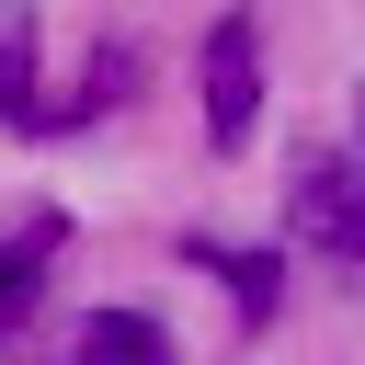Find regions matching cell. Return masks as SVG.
I'll list each match as a JSON object with an SVG mask.
<instances>
[{
	"instance_id": "cell-1",
	"label": "cell",
	"mask_w": 365,
	"mask_h": 365,
	"mask_svg": "<svg viewBox=\"0 0 365 365\" xmlns=\"http://www.w3.org/2000/svg\"><path fill=\"white\" fill-rule=\"evenodd\" d=\"M285 228H297L308 251H331V262H365V137L297 160V182H285Z\"/></svg>"
},
{
	"instance_id": "cell-2",
	"label": "cell",
	"mask_w": 365,
	"mask_h": 365,
	"mask_svg": "<svg viewBox=\"0 0 365 365\" xmlns=\"http://www.w3.org/2000/svg\"><path fill=\"white\" fill-rule=\"evenodd\" d=\"M251 114H262V34H251V11H228V23L205 34V137L240 148Z\"/></svg>"
},
{
	"instance_id": "cell-3",
	"label": "cell",
	"mask_w": 365,
	"mask_h": 365,
	"mask_svg": "<svg viewBox=\"0 0 365 365\" xmlns=\"http://www.w3.org/2000/svg\"><path fill=\"white\" fill-rule=\"evenodd\" d=\"M46 365H171V331H160L148 308H91Z\"/></svg>"
},
{
	"instance_id": "cell-4",
	"label": "cell",
	"mask_w": 365,
	"mask_h": 365,
	"mask_svg": "<svg viewBox=\"0 0 365 365\" xmlns=\"http://www.w3.org/2000/svg\"><path fill=\"white\" fill-rule=\"evenodd\" d=\"M0 125L11 137L46 125V91H34V0H0Z\"/></svg>"
},
{
	"instance_id": "cell-5",
	"label": "cell",
	"mask_w": 365,
	"mask_h": 365,
	"mask_svg": "<svg viewBox=\"0 0 365 365\" xmlns=\"http://www.w3.org/2000/svg\"><path fill=\"white\" fill-rule=\"evenodd\" d=\"M46 251H57V228H23V240H0V331L34 308V285H46Z\"/></svg>"
},
{
	"instance_id": "cell-6",
	"label": "cell",
	"mask_w": 365,
	"mask_h": 365,
	"mask_svg": "<svg viewBox=\"0 0 365 365\" xmlns=\"http://www.w3.org/2000/svg\"><path fill=\"white\" fill-rule=\"evenodd\" d=\"M205 274H228L240 319H274V262H262V251H205Z\"/></svg>"
}]
</instances>
